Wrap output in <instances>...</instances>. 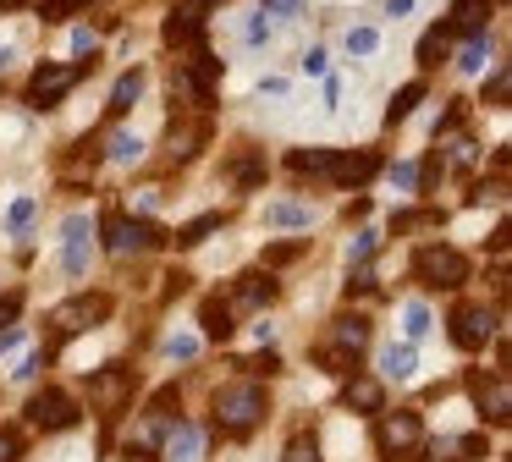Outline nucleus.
Returning <instances> with one entry per match:
<instances>
[{
	"instance_id": "33",
	"label": "nucleus",
	"mask_w": 512,
	"mask_h": 462,
	"mask_svg": "<svg viewBox=\"0 0 512 462\" xmlns=\"http://www.w3.org/2000/svg\"><path fill=\"white\" fill-rule=\"evenodd\" d=\"M138 154H144V143H138L133 132H116L111 138V160H138Z\"/></svg>"
},
{
	"instance_id": "5",
	"label": "nucleus",
	"mask_w": 512,
	"mask_h": 462,
	"mask_svg": "<svg viewBox=\"0 0 512 462\" xmlns=\"http://www.w3.org/2000/svg\"><path fill=\"white\" fill-rule=\"evenodd\" d=\"M133 391H138V369H127V363H105V369L89 380V402H94L100 418H116L127 402H133Z\"/></svg>"
},
{
	"instance_id": "14",
	"label": "nucleus",
	"mask_w": 512,
	"mask_h": 462,
	"mask_svg": "<svg viewBox=\"0 0 512 462\" xmlns=\"http://www.w3.org/2000/svg\"><path fill=\"white\" fill-rule=\"evenodd\" d=\"M204 11H210V0H188V6H177V11H171V17H166V44H177V50H182V44H193V39H199Z\"/></svg>"
},
{
	"instance_id": "38",
	"label": "nucleus",
	"mask_w": 512,
	"mask_h": 462,
	"mask_svg": "<svg viewBox=\"0 0 512 462\" xmlns=\"http://www.w3.org/2000/svg\"><path fill=\"white\" fill-rule=\"evenodd\" d=\"M402 319H408V336L413 341L430 336V314H424V303H408V314H402Z\"/></svg>"
},
{
	"instance_id": "31",
	"label": "nucleus",
	"mask_w": 512,
	"mask_h": 462,
	"mask_svg": "<svg viewBox=\"0 0 512 462\" xmlns=\"http://www.w3.org/2000/svg\"><path fill=\"white\" fill-rule=\"evenodd\" d=\"M281 462H320V446H314V435H298L287 451H281Z\"/></svg>"
},
{
	"instance_id": "12",
	"label": "nucleus",
	"mask_w": 512,
	"mask_h": 462,
	"mask_svg": "<svg viewBox=\"0 0 512 462\" xmlns=\"http://www.w3.org/2000/svg\"><path fill=\"white\" fill-rule=\"evenodd\" d=\"M490 336H496V314L490 308H457L452 314V341L463 352H479Z\"/></svg>"
},
{
	"instance_id": "20",
	"label": "nucleus",
	"mask_w": 512,
	"mask_h": 462,
	"mask_svg": "<svg viewBox=\"0 0 512 462\" xmlns=\"http://www.w3.org/2000/svg\"><path fill=\"white\" fill-rule=\"evenodd\" d=\"M413 369H419V352H413V341H391L386 352H380V374H386V380H413Z\"/></svg>"
},
{
	"instance_id": "26",
	"label": "nucleus",
	"mask_w": 512,
	"mask_h": 462,
	"mask_svg": "<svg viewBox=\"0 0 512 462\" xmlns=\"http://www.w3.org/2000/svg\"><path fill=\"white\" fill-rule=\"evenodd\" d=\"M446 44H452V33H446V28H430V33L419 39V66H441Z\"/></svg>"
},
{
	"instance_id": "30",
	"label": "nucleus",
	"mask_w": 512,
	"mask_h": 462,
	"mask_svg": "<svg viewBox=\"0 0 512 462\" xmlns=\"http://www.w3.org/2000/svg\"><path fill=\"white\" fill-rule=\"evenodd\" d=\"M507 99H512V72H507V66H496V77H490V88H485V105H507Z\"/></svg>"
},
{
	"instance_id": "51",
	"label": "nucleus",
	"mask_w": 512,
	"mask_h": 462,
	"mask_svg": "<svg viewBox=\"0 0 512 462\" xmlns=\"http://www.w3.org/2000/svg\"><path fill=\"white\" fill-rule=\"evenodd\" d=\"M303 0H265V11H276V17H287V11H298Z\"/></svg>"
},
{
	"instance_id": "22",
	"label": "nucleus",
	"mask_w": 512,
	"mask_h": 462,
	"mask_svg": "<svg viewBox=\"0 0 512 462\" xmlns=\"http://www.w3.org/2000/svg\"><path fill=\"white\" fill-rule=\"evenodd\" d=\"M138 94H144V72H138V66H133V72H127L122 83L111 88V116H127V110L138 105Z\"/></svg>"
},
{
	"instance_id": "41",
	"label": "nucleus",
	"mask_w": 512,
	"mask_h": 462,
	"mask_svg": "<svg viewBox=\"0 0 512 462\" xmlns=\"http://www.w3.org/2000/svg\"><path fill=\"white\" fill-rule=\"evenodd\" d=\"M166 352H171L177 363H188L193 352H199V341H193V336H171V341H166Z\"/></svg>"
},
{
	"instance_id": "23",
	"label": "nucleus",
	"mask_w": 512,
	"mask_h": 462,
	"mask_svg": "<svg viewBox=\"0 0 512 462\" xmlns=\"http://www.w3.org/2000/svg\"><path fill=\"white\" fill-rule=\"evenodd\" d=\"M325 165H331V149H292L287 154L292 176H325Z\"/></svg>"
},
{
	"instance_id": "10",
	"label": "nucleus",
	"mask_w": 512,
	"mask_h": 462,
	"mask_svg": "<svg viewBox=\"0 0 512 462\" xmlns=\"http://www.w3.org/2000/svg\"><path fill=\"white\" fill-rule=\"evenodd\" d=\"M468 391H474V407L485 424H507L512 418V391H507V374H468Z\"/></svg>"
},
{
	"instance_id": "18",
	"label": "nucleus",
	"mask_w": 512,
	"mask_h": 462,
	"mask_svg": "<svg viewBox=\"0 0 512 462\" xmlns=\"http://www.w3.org/2000/svg\"><path fill=\"white\" fill-rule=\"evenodd\" d=\"M468 457H485V435H446L430 446V462H468Z\"/></svg>"
},
{
	"instance_id": "43",
	"label": "nucleus",
	"mask_w": 512,
	"mask_h": 462,
	"mask_svg": "<svg viewBox=\"0 0 512 462\" xmlns=\"http://www.w3.org/2000/svg\"><path fill=\"white\" fill-rule=\"evenodd\" d=\"M28 220H34V198H17L12 204V231H23Z\"/></svg>"
},
{
	"instance_id": "37",
	"label": "nucleus",
	"mask_w": 512,
	"mask_h": 462,
	"mask_svg": "<svg viewBox=\"0 0 512 462\" xmlns=\"http://www.w3.org/2000/svg\"><path fill=\"white\" fill-rule=\"evenodd\" d=\"M89 0H45V22H67L72 11H83Z\"/></svg>"
},
{
	"instance_id": "21",
	"label": "nucleus",
	"mask_w": 512,
	"mask_h": 462,
	"mask_svg": "<svg viewBox=\"0 0 512 462\" xmlns=\"http://www.w3.org/2000/svg\"><path fill=\"white\" fill-rule=\"evenodd\" d=\"M232 319H237L232 303H221V297H210V303L199 308V325H204V336H210V341H226V336H232V330H237Z\"/></svg>"
},
{
	"instance_id": "8",
	"label": "nucleus",
	"mask_w": 512,
	"mask_h": 462,
	"mask_svg": "<svg viewBox=\"0 0 512 462\" xmlns=\"http://www.w3.org/2000/svg\"><path fill=\"white\" fill-rule=\"evenodd\" d=\"M105 231H111V253L116 259H127V253H149L166 242V231L149 226V220H133V215H111L105 220Z\"/></svg>"
},
{
	"instance_id": "52",
	"label": "nucleus",
	"mask_w": 512,
	"mask_h": 462,
	"mask_svg": "<svg viewBox=\"0 0 512 462\" xmlns=\"http://www.w3.org/2000/svg\"><path fill=\"white\" fill-rule=\"evenodd\" d=\"M265 39H270V22H265V17H259V22H254V28H248V44H265Z\"/></svg>"
},
{
	"instance_id": "29",
	"label": "nucleus",
	"mask_w": 512,
	"mask_h": 462,
	"mask_svg": "<svg viewBox=\"0 0 512 462\" xmlns=\"http://www.w3.org/2000/svg\"><path fill=\"white\" fill-rule=\"evenodd\" d=\"M265 220H270V226H309V209H303V204H270Z\"/></svg>"
},
{
	"instance_id": "55",
	"label": "nucleus",
	"mask_w": 512,
	"mask_h": 462,
	"mask_svg": "<svg viewBox=\"0 0 512 462\" xmlns=\"http://www.w3.org/2000/svg\"><path fill=\"white\" fill-rule=\"evenodd\" d=\"M6 61H12V50H0V72H6Z\"/></svg>"
},
{
	"instance_id": "27",
	"label": "nucleus",
	"mask_w": 512,
	"mask_h": 462,
	"mask_svg": "<svg viewBox=\"0 0 512 462\" xmlns=\"http://www.w3.org/2000/svg\"><path fill=\"white\" fill-rule=\"evenodd\" d=\"M457 66H463V72H485V66H490V39H485V33H468V50H463V61H457Z\"/></svg>"
},
{
	"instance_id": "11",
	"label": "nucleus",
	"mask_w": 512,
	"mask_h": 462,
	"mask_svg": "<svg viewBox=\"0 0 512 462\" xmlns=\"http://www.w3.org/2000/svg\"><path fill=\"white\" fill-rule=\"evenodd\" d=\"M89 253H94V220L89 215H67V226H61V259H67V275L89 270Z\"/></svg>"
},
{
	"instance_id": "19",
	"label": "nucleus",
	"mask_w": 512,
	"mask_h": 462,
	"mask_svg": "<svg viewBox=\"0 0 512 462\" xmlns=\"http://www.w3.org/2000/svg\"><path fill=\"white\" fill-rule=\"evenodd\" d=\"M160 446H166V462H193V451H199V429L171 418L166 435H160Z\"/></svg>"
},
{
	"instance_id": "17",
	"label": "nucleus",
	"mask_w": 512,
	"mask_h": 462,
	"mask_svg": "<svg viewBox=\"0 0 512 462\" xmlns=\"http://www.w3.org/2000/svg\"><path fill=\"white\" fill-rule=\"evenodd\" d=\"M496 0H452V28L446 33H485Z\"/></svg>"
},
{
	"instance_id": "6",
	"label": "nucleus",
	"mask_w": 512,
	"mask_h": 462,
	"mask_svg": "<svg viewBox=\"0 0 512 462\" xmlns=\"http://www.w3.org/2000/svg\"><path fill=\"white\" fill-rule=\"evenodd\" d=\"M111 319V297L105 292H89V297H72V303H61L56 314H50V330H56V341H72L83 336V330L105 325Z\"/></svg>"
},
{
	"instance_id": "39",
	"label": "nucleus",
	"mask_w": 512,
	"mask_h": 462,
	"mask_svg": "<svg viewBox=\"0 0 512 462\" xmlns=\"http://www.w3.org/2000/svg\"><path fill=\"white\" fill-rule=\"evenodd\" d=\"M23 457V435L17 429H0V462H17Z\"/></svg>"
},
{
	"instance_id": "28",
	"label": "nucleus",
	"mask_w": 512,
	"mask_h": 462,
	"mask_svg": "<svg viewBox=\"0 0 512 462\" xmlns=\"http://www.w3.org/2000/svg\"><path fill=\"white\" fill-rule=\"evenodd\" d=\"M309 253V237H292V242H276V248H265V264L276 270V264H292V259H303Z\"/></svg>"
},
{
	"instance_id": "1",
	"label": "nucleus",
	"mask_w": 512,
	"mask_h": 462,
	"mask_svg": "<svg viewBox=\"0 0 512 462\" xmlns=\"http://www.w3.org/2000/svg\"><path fill=\"white\" fill-rule=\"evenodd\" d=\"M270 413V396L265 385L254 380H232L215 391V429H226V435H248V429H259Z\"/></svg>"
},
{
	"instance_id": "49",
	"label": "nucleus",
	"mask_w": 512,
	"mask_h": 462,
	"mask_svg": "<svg viewBox=\"0 0 512 462\" xmlns=\"http://www.w3.org/2000/svg\"><path fill=\"white\" fill-rule=\"evenodd\" d=\"M391 182H397V187H413V182H419V171H413V165H397V171H391Z\"/></svg>"
},
{
	"instance_id": "3",
	"label": "nucleus",
	"mask_w": 512,
	"mask_h": 462,
	"mask_svg": "<svg viewBox=\"0 0 512 462\" xmlns=\"http://www.w3.org/2000/svg\"><path fill=\"white\" fill-rule=\"evenodd\" d=\"M369 347V319L364 314H342L331 325V341H325L314 358H320V369H331V374H347V369H358V352Z\"/></svg>"
},
{
	"instance_id": "16",
	"label": "nucleus",
	"mask_w": 512,
	"mask_h": 462,
	"mask_svg": "<svg viewBox=\"0 0 512 462\" xmlns=\"http://www.w3.org/2000/svg\"><path fill=\"white\" fill-rule=\"evenodd\" d=\"M342 402L353 407V413H380V407H386V391H380V380H369V374H353Z\"/></svg>"
},
{
	"instance_id": "47",
	"label": "nucleus",
	"mask_w": 512,
	"mask_h": 462,
	"mask_svg": "<svg viewBox=\"0 0 512 462\" xmlns=\"http://www.w3.org/2000/svg\"><path fill=\"white\" fill-rule=\"evenodd\" d=\"M303 72L320 77V72H325V50H309V55H303Z\"/></svg>"
},
{
	"instance_id": "34",
	"label": "nucleus",
	"mask_w": 512,
	"mask_h": 462,
	"mask_svg": "<svg viewBox=\"0 0 512 462\" xmlns=\"http://www.w3.org/2000/svg\"><path fill=\"white\" fill-rule=\"evenodd\" d=\"M237 187H254V182H265V160H259V154H248V160L243 165H237Z\"/></svg>"
},
{
	"instance_id": "25",
	"label": "nucleus",
	"mask_w": 512,
	"mask_h": 462,
	"mask_svg": "<svg viewBox=\"0 0 512 462\" xmlns=\"http://www.w3.org/2000/svg\"><path fill=\"white\" fill-rule=\"evenodd\" d=\"M419 99H424V77H419V83H408L397 99H391V105H386V121H391V127H397V121H408V110L419 105Z\"/></svg>"
},
{
	"instance_id": "15",
	"label": "nucleus",
	"mask_w": 512,
	"mask_h": 462,
	"mask_svg": "<svg viewBox=\"0 0 512 462\" xmlns=\"http://www.w3.org/2000/svg\"><path fill=\"white\" fill-rule=\"evenodd\" d=\"M232 303H237V308H265V303H276V281H270V270H243V275H237Z\"/></svg>"
},
{
	"instance_id": "13",
	"label": "nucleus",
	"mask_w": 512,
	"mask_h": 462,
	"mask_svg": "<svg viewBox=\"0 0 512 462\" xmlns=\"http://www.w3.org/2000/svg\"><path fill=\"white\" fill-rule=\"evenodd\" d=\"M375 171H380V154L375 149H353V154H336L331 149V165H325V176L342 182V187H364Z\"/></svg>"
},
{
	"instance_id": "36",
	"label": "nucleus",
	"mask_w": 512,
	"mask_h": 462,
	"mask_svg": "<svg viewBox=\"0 0 512 462\" xmlns=\"http://www.w3.org/2000/svg\"><path fill=\"white\" fill-rule=\"evenodd\" d=\"M375 44H380L375 28H347V50H353V55H369Z\"/></svg>"
},
{
	"instance_id": "9",
	"label": "nucleus",
	"mask_w": 512,
	"mask_h": 462,
	"mask_svg": "<svg viewBox=\"0 0 512 462\" xmlns=\"http://www.w3.org/2000/svg\"><path fill=\"white\" fill-rule=\"evenodd\" d=\"M78 402H72L67 391H39L34 402H28V424L34 429H45V435H61V429H72L78 424Z\"/></svg>"
},
{
	"instance_id": "54",
	"label": "nucleus",
	"mask_w": 512,
	"mask_h": 462,
	"mask_svg": "<svg viewBox=\"0 0 512 462\" xmlns=\"http://www.w3.org/2000/svg\"><path fill=\"white\" fill-rule=\"evenodd\" d=\"M17 6H23V0H0V11H17Z\"/></svg>"
},
{
	"instance_id": "35",
	"label": "nucleus",
	"mask_w": 512,
	"mask_h": 462,
	"mask_svg": "<svg viewBox=\"0 0 512 462\" xmlns=\"http://www.w3.org/2000/svg\"><path fill=\"white\" fill-rule=\"evenodd\" d=\"M441 220V209H413V215H397L391 220V231H413V226H435Z\"/></svg>"
},
{
	"instance_id": "50",
	"label": "nucleus",
	"mask_w": 512,
	"mask_h": 462,
	"mask_svg": "<svg viewBox=\"0 0 512 462\" xmlns=\"http://www.w3.org/2000/svg\"><path fill=\"white\" fill-rule=\"evenodd\" d=\"M72 44H78V55H94V33H89V28L72 33Z\"/></svg>"
},
{
	"instance_id": "2",
	"label": "nucleus",
	"mask_w": 512,
	"mask_h": 462,
	"mask_svg": "<svg viewBox=\"0 0 512 462\" xmlns=\"http://www.w3.org/2000/svg\"><path fill=\"white\" fill-rule=\"evenodd\" d=\"M413 281L430 286V292H457L468 281V259L457 248H446V242H424L413 253Z\"/></svg>"
},
{
	"instance_id": "48",
	"label": "nucleus",
	"mask_w": 512,
	"mask_h": 462,
	"mask_svg": "<svg viewBox=\"0 0 512 462\" xmlns=\"http://www.w3.org/2000/svg\"><path fill=\"white\" fill-rule=\"evenodd\" d=\"M12 347H23V330L6 325V330H0V352H12Z\"/></svg>"
},
{
	"instance_id": "4",
	"label": "nucleus",
	"mask_w": 512,
	"mask_h": 462,
	"mask_svg": "<svg viewBox=\"0 0 512 462\" xmlns=\"http://www.w3.org/2000/svg\"><path fill=\"white\" fill-rule=\"evenodd\" d=\"M375 446H380V457H386V462H419L424 457V424H419V413H380Z\"/></svg>"
},
{
	"instance_id": "44",
	"label": "nucleus",
	"mask_w": 512,
	"mask_h": 462,
	"mask_svg": "<svg viewBox=\"0 0 512 462\" xmlns=\"http://www.w3.org/2000/svg\"><path fill=\"white\" fill-rule=\"evenodd\" d=\"M17 308H23V292H6V297H0V325H12Z\"/></svg>"
},
{
	"instance_id": "7",
	"label": "nucleus",
	"mask_w": 512,
	"mask_h": 462,
	"mask_svg": "<svg viewBox=\"0 0 512 462\" xmlns=\"http://www.w3.org/2000/svg\"><path fill=\"white\" fill-rule=\"evenodd\" d=\"M83 72H94V55H89V61H72V66H39V72L28 77V105H34V110L61 105L67 88H78Z\"/></svg>"
},
{
	"instance_id": "53",
	"label": "nucleus",
	"mask_w": 512,
	"mask_h": 462,
	"mask_svg": "<svg viewBox=\"0 0 512 462\" xmlns=\"http://www.w3.org/2000/svg\"><path fill=\"white\" fill-rule=\"evenodd\" d=\"M408 6H413V0H386V17H402Z\"/></svg>"
},
{
	"instance_id": "42",
	"label": "nucleus",
	"mask_w": 512,
	"mask_h": 462,
	"mask_svg": "<svg viewBox=\"0 0 512 462\" xmlns=\"http://www.w3.org/2000/svg\"><path fill=\"white\" fill-rule=\"evenodd\" d=\"M375 248H380V237H375V231H358V237H353V248H347V253H353V259H369Z\"/></svg>"
},
{
	"instance_id": "40",
	"label": "nucleus",
	"mask_w": 512,
	"mask_h": 462,
	"mask_svg": "<svg viewBox=\"0 0 512 462\" xmlns=\"http://www.w3.org/2000/svg\"><path fill=\"white\" fill-rule=\"evenodd\" d=\"M237 369H248V374H276V369H281V358H276V352H259V358L237 363Z\"/></svg>"
},
{
	"instance_id": "24",
	"label": "nucleus",
	"mask_w": 512,
	"mask_h": 462,
	"mask_svg": "<svg viewBox=\"0 0 512 462\" xmlns=\"http://www.w3.org/2000/svg\"><path fill=\"white\" fill-rule=\"evenodd\" d=\"M221 209H210V215H199V220H188V226L177 231V248H199L204 237H210V231H221Z\"/></svg>"
},
{
	"instance_id": "46",
	"label": "nucleus",
	"mask_w": 512,
	"mask_h": 462,
	"mask_svg": "<svg viewBox=\"0 0 512 462\" xmlns=\"http://www.w3.org/2000/svg\"><path fill=\"white\" fill-rule=\"evenodd\" d=\"M39 369H45V358H39V352H34V358H23V363H17V369H12V374H17V380H34V374H39Z\"/></svg>"
},
{
	"instance_id": "32",
	"label": "nucleus",
	"mask_w": 512,
	"mask_h": 462,
	"mask_svg": "<svg viewBox=\"0 0 512 462\" xmlns=\"http://www.w3.org/2000/svg\"><path fill=\"white\" fill-rule=\"evenodd\" d=\"M446 149H452V154H446V160H452L457 171H463V165H474V160H479V143H474V138H452V143H446Z\"/></svg>"
},
{
	"instance_id": "45",
	"label": "nucleus",
	"mask_w": 512,
	"mask_h": 462,
	"mask_svg": "<svg viewBox=\"0 0 512 462\" xmlns=\"http://www.w3.org/2000/svg\"><path fill=\"white\" fill-rule=\"evenodd\" d=\"M441 171H446V160H441V154H430V160H424V187L441 182Z\"/></svg>"
}]
</instances>
